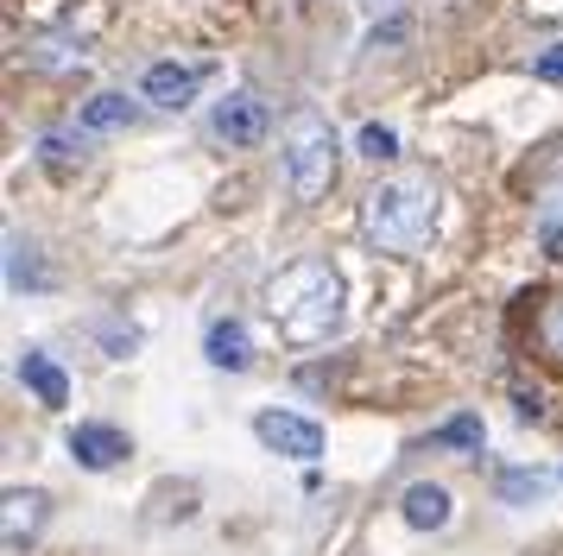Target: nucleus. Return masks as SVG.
I'll list each match as a JSON object with an SVG mask.
<instances>
[{
  "instance_id": "15",
  "label": "nucleus",
  "mask_w": 563,
  "mask_h": 556,
  "mask_svg": "<svg viewBox=\"0 0 563 556\" xmlns=\"http://www.w3.org/2000/svg\"><path fill=\"white\" fill-rule=\"evenodd\" d=\"M551 493V475H538V468H500V500L507 505H538Z\"/></svg>"
},
{
  "instance_id": "5",
  "label": "nucleus",
  "mask_w": 563,
  "mask_h": 556,
  "mask_svg": "<svg viewBox=\"0 0 563 556\" xmlns=\"http://www.w3.org/2000/svg\"><path fill=\"white\" fill-rule=\"evenodd\" d=\"M532 222H538V241L558 253L563 247V140L544 146V158L532 165Z\"/></svg>"
},
{
  "instance_id": "20",
  "label": "nucleus",
  "mask_w": 563,
  "mask_h": 556,
  "mask_svg": "<svg viewBox=\"0 0 563 556\" xmlns=\"http://www.w3.org/2000/svg\"><path fill=\"white\" fill-rule=\"evenodd\" d=\"M38 158H45L52 171H77V165H82V146L70 152V133H45V140H38Z\"/></svg>"
},
{
  "instance_id": "8",
  "label": "nucleus",
  "mask_w": 563,
  "mask_h": 556,
  "mask_svg": "<svg viewBox=\"0 0 563 556\" xmlns=\"http://www.w3.org/2000/svg\"><path fill=\"white\" fill-rule=\"evenodd\" d=\"M70 455H77V468H89V475H108V468H121L133 455V443L114 424H77L70 430Z\"/></svg>"
},
{
  "instance_id": "4",
  "label": "nucleus",
  "mask_w": 563,
  "mask_h": 556,
  "mask_svg": "<svg viewBox=\"0 0 563 556\" xmlns=\"http://www.w3.org/2000/svg\"><path fill=\"white\" fill-rule=\"evenodd\" d=\"M266 126H273L266 101H260L254 89H229V96L216 101V114H209V140H222L229 152H247V146L266 140Z\"/></svg>"
},
{
  "instance_id": "11",
  "label": "nucleus",
  "mask_w": 563,
  "mask_h": 556,
  "mask_svg": "<svg viewBox=\"0 0 563 556\" xmlns=\"http://www.w3.org/2000/svg\"><path fill=\"white\" fill-rule=\"evenodd\" d=\"M26 64H32V70L64 76V70H82V64H89V51H82V38H70V32H38V38L26 45Z\"/></svg>"
},
{
  "instance_id": "10",
  "label": "nucleus",
  "mask_w": 563,
  "mask_h": 556,
  "mask_svg": "<svg viewBox=\"0 0 563 556\" xmlns=\"http://www.w3.org/2000/svg\"><path fill=\"white\" fill-rule=\"evenodd\" d=\"M203 354H209V367H222V374H247L254 367V335H247L241 316H216L203 335Z\"/></svg>"
},
{
  "instance_id": "18",
  "label": "nucleus",
  "mask_w": 563,
  "mask_h": 556,
  "mask_svg": "<svg viewBox=\"0 0 563 556\" xmlns=\"http://www.w3.org/2000/svg\"><path fill=\"white\" fill-rule=\"evenodd\" d=\"M538 348H544V360H563V298L538 310Z\"/></svg>"
},
{
  "instance_id": "12",
  "label": "nucleus",
  "mask_w": 563,
  "mask_h": 556,
  "mask_svg": "<svg viewBox=\"0 0 563 556\" xmlns=\"http://www.w3.org/2000/svg\"><path fill=\"white\" fill-rule=\"evenodd\" d=\"M20 379L32 386V399H38V404H52V411H57V404H70V379H64V367H57L52 354L26 348V354H20Z\"/></svg>"
},
{
  "instance_id": "13",
  "label": "nucleus",
  "mask_w": 563,
  "mask_h": 556,
  "mask_svg": "<svg viewBox=\"0 0 563 556\" xmlns=\"http://www.w3.org/2000/svg\"><path fill=\"white\" fill-rule=\"evenodd\" d=\"M399 512H406L411 531H443V525H450V493L431 487V480H418V487L399 493Z\"/></svg>"
},
{
  "instance_id": "21",
  "label": "nucleus",
  "mask_w": 563,
  "mask_h": 556,
  "mask_svg": "<svg viewBox=\"0 0 563 556\" xmlns=\"http://www.w3.org/2000/svg\"><path fill=\"white\" fill-rule=\"evenodd\" d=\"M532 70H538V82H563V45H551V51L532 64Z\"/></svg>"
},
{
  "instance_id": "3",
  "label": "nucleus",
  "mask_w": 563,
  "mask_h": 556,
  "mask_svg": "<svg viewBox=\"0 0 563 556\" xmlns=\"http://www.w3.org/2000/svg\"><path fill=\"white\" fill-rule=\"evenodd\" d=\"M285 184H291V202H323L335 190V171H342V140H335L330 114L317 108H291L285 114Z\"/></svg>"
},
{
  "instance_id": "19",
  "label": "nucleus",
  "mask_w": 563,
  "mask_h": 556,
  "mask_svg": "<svg viewBox=\"0 0 563 556\" xmlns=\"http://www.w3.org/2000/svg\"><path fill=\"white\" fill-rule=\"evenodd\" d=\"M361 158H374V165H386V158H399V133H393V126H380V121H367L361 126Z\"/></svg>"
},
{
  "instance_id": "9",
  "label": "nucleus",
  "mask_w": 563,
  "mask_h": 556,
  "mask_svg": "<svg viewBox=\"0 0 563 556\" xmlns=\"http://www.w3.org/2000/svg\"><path fill=\"white\" fill-rule=\"evenodd\" d=\"M197 82H203V64H178V57H165V64L146 70L140 96L153 101V108H190V101H197Z\"/></svg>"
},
{
  "instance_id": "16",
  "label": "nucleus",
  "mask_w": 563,
  "mask_h": 556,
  "mask_svg": "<svg viewBox=\"0 0 563 556\" xmlns=\"http://www.w3.org/2000/svg\"><path fill=\"white\" fill-rule=\"evenodd\" d=\"M482 418H475V411H456V418H450V424H437L431 430V449H482Z\"/></svg>"
},
{
  "instance_id": "1",
  "label": "nucleus",
  "mask_w": 563,
  "mask_h": 556,
  "mask_svg": "<svg viewBox=\"0 0 563 556\" xmlns=\"http://www.w3.org/2000/svg\"><path fill=\"white\" fill-rule=\"evenodd\" d=\"M437 215H443L437 177L406 165V171L380 177V184L367 190V202H361V241L374 253H393V259H418V253L431 247Z\"/></svg>"
},
{
  "instance_id": "6",
  "label": "nucleus",
  "mask_w": 563,
  "mask_h": 556,
  "mask_svg": "<svg viewBox=\"0 0 563 556\" xmlns=\"http://www.w3.org/2000/svg\"><path fill=\"white\" fill-rule=\"evenodd\" d=\"M254 436L273 455H291V462H317V455H323V424H310L298 411H260Z\"/></svg>"
},
{
  "instance_id": "17",
  "label": "nucleus",
  "mask_w": 563,
  "mask_h": 556,
  "mask_svg": "<svg viewBox=\"0 0 563 556\" xmlns=\"http://www.w3.org/2000/svg\"><path fill=\"white\" fill-rule=\"evenodd\" d=\"M7 253H13V259H7V285H13V291H20V285H45V273H38V259H32V247L20 234H7Z\"/></svg>"
},
{
  "instance_id": "2",
  "label": "nucleus",
  "mask_w": 563,
  "mask_h": 556,
  "mask_svg": "<svg viewBox=\"0 0 563 556\" xmlns=\"http://www.w3.org/2000/svg\"><path fill=\"white\" fill-rule=\"evenodd\" d=\"M266 310H273V323L291 348L330 342L342 329V273L330 259H298V266L266 278Z\"/></svg>"
},
{
  "instance_id": "7",
  "label": "nucleus",
  "mask_w": 563,
  "mask_h": 556,
  "mask_svg": "<svg viewBox=\"0 0 563 556\" xmlns=\"http://www.w3.org/2000/svg\"><path fill=\"white\" fill-rule=\"evenodd\" d=\"M45 519H52V500L38 493V487H7V512H0V544H7V556H20L45 531Z\"/></svg>"
},
{
  "instance_id": "14",
  "label": "nucleus",
  "mask_w": 563,
  "mask_h": 556,
  "mask_svg": "<svg viewBox=\"0 0 563 556\" xmlns=\"http://www.w3.org/2000/svg\"><path fill=\"white\" fill-rule=\"evenodd\" d=\"M82 133H121V126H133L140 121V108H133L128 96H114V89H102V96H89L82 101Z\"/></svg>"
}]
</instances>
